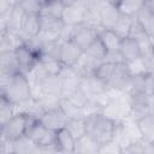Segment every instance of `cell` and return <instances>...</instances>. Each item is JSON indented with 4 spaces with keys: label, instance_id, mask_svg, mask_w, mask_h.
I'll return each instance as SVG.
<instances>
[{
    "label": "cell",
    "instance_id": "cell-40",
    "mask_svg": "<svg viewBox=\"0 0 154 154\" xmlns=\"http://www.w3.org/2000/svg\"><path fill=\"white\" fill-rule=\"evenodd\" d=\"M123 153V148L113 140L100 144L99 148V154H122Z\"/></svg>",
    "mask_w": 154,
    "mask_h": 154
},
{
    "label": "cell",
    "instance_id": "cell-23",
    "mask_svg": "<svg viewBox=\"0 0 154 154\" xmlns=\"http://www.w3.org/2000/svg\"><path fill=\"white\" fill-rule=\"evenodd\" d=\"M61 46H63V41H60V40L42 41L40 58L41 57H48V58H54V59H59L60 60Z\"/></svg>",
    "mask_w": 154,
    "mask_h": 154
},
{
    "label": "cell",
    "instance_id": "cell-37",
    "mask_svg": "<svg viewBox=\"0 0 154 154\" xmlns=\"http://www.w3.org/2000/svg\"><path fill=\"white\" fill-rule=\"evenodd\" d=\"M112 140L116 141L123 149L131 143V141L128 137V135H126V132H125V130H124V128H123L120 122L116 123V128H114V131H113V138Z\"/></svg>",
    "mask_w": 154,
    "mask_h": 154
},
{
    "label": "cell",
    "instance_id": "cell-1",
    "mask_svg": "<svg viewBox=\"0 0 154 154\" xmlns=\"http://www.w3.org/2000/svg\"><path fill=\"white\" fill-rule=\"evenodd\" d=\"M0 96H4L16 106L31 100V88L26 75L23 72L14 75L0 73Z\"/></svg>",
    "mask_w": 154,
    "mask_h": 154
},
{
    "label": "cell",
    "instance_id": "cell-47",
    "mask_svg": "<svg viewBox=\"0 0 154 154\" xmlns=\"http://www.w3.org/2000/svg\"><path fill=\"white\" fill-rule=\"evenodd\" d=\"M152 94L154 95V83H153V91H152Z\"/></svg>",
    "mask_w": 154,
    "mask_h": 154
},
{
    "label": "cell",
    "instance_id": "cell-24",
    "mask_svg": "<svg viewBox=\"0 0 154 154\" xmlns=\"http://www.w3.org/2000/svg\"><path fill=\"white\" fill-rule=\"evenodd\" d=\"M142 138L146 141H154V114L149 113L137 120Z\"/></svg>",
    "mask_w": 154,
    "mask_h": 154
},
{
    "label": "cell",
    "instance_id": "cell-29",
    "mask_svg": "<svg viewBox=\"0 0 154 154\" xmlns=\"http://www.w3.org/2000/svg\"><path fill=\"white\" fill-rule=\"evenodd\" d=\"M65 129L73 136L75 140L82 137L83 135L87 134V129H85V120L84 118H72L69 119Z\"/></svg>",
    "mask_w": 154,
    "mask_h": 154
},
{
    "label": "cell",
    "instance_id": "cell-16",
    "mask_svg": "<svg viewBox=\"0 0 154 154\" xmlns=\"http://www.w3.org/2000/svg\"><path fill=\"white\" fill-rule=\"evenodd\" d=\"M22 72L14 51L0 52V73L14 75Z\"/></svg>",
    "mask_w": 154,
    "mask_h": 154
},
{
    "label": "cell",
    "instance_id": "cell-3",
    "mask_svg": "<svg viewBox=\"0 0 154 154\" xmlns=\"http://www.w3.org/2000/svg\"><path fill=\"white\" fill-rule=\"evenodd\" d=\"M28 123H29V116L24 112H17L6 123L0 125L1 126L0 138L14 141L24 136L28 128Z\"/></svg>",
    "mask_w": 154,
    "mask_h": 154
},
{
    "label": "cell",
    "instance_id": "cell-35",
    "mask_svg": "<svg viewBox=\"0 0 154 154\" xmlns=\"http://www.w3.org/2000/svg\"><path fill=\"white\" fill-rule=\"evenodd\" d=\"M126 65H128V69H129V72H130L131 76H135V75H147L148 73L147 64H146V60H144V58L142 55L140 58L132 60V61L126 63Z\"/></svg>",
    "mask_w": 154,
    "mask_h": 154
},
{
    "label": "cell",
    "instance_id": "cell-45",
    "mask_svg": "<svg viewBox=\"0 0 154 154\" xmlns=\"http://www.w3.org/2000/svg\"><path fill=\"white\" fill-rule=\"evenodd\" d=\"M149 109H150V113L154 114V95L153 94L149 95Z\"/></svg>",
    "mask_w": 154,
    "mask_h": 154
},
{
    "label": "cell",
    "instance_id": "cell-21",
    "mask_svg": "<svg viewBox=\"0 0 154 154\" xmlns=\"http://www.w3.org/2000/svg\"><path fill=\"white\" fill-rule=\"evenodd\" d=\"M41 89H42V95L51 94V95L61 96V91H63L61 77L59 75H47L41 83Z\"/></svg>",
    "mask_w": 154,
    "mask_h": 154
},
{
    "label": "cell",
    "instance_id": "cell-30",
    "mask_svg": "<svg viewBox=\"0 0 154 154\" xmlns=\"http://www.w3.org/2000/svg\"><path fill=\"white\" fill-rule=\"evenodd\" d=\"M134 18L135 17H131V16H126V14H120L119 19L117 20V23L114 24V26L112 28V30L119 35L122 38H125L129 36V31H130V28H131V24L134 22Z\"/></svg>",
    "mask_w": 154,
    "mask_h": 154
},
{
    "label": "cell",
    "instance_id": "cell-18",
    "mask_svg": "<svg viewBox=\"0 0 154 154\" xmlns=\"http://www.w3.org/2000/svg\"><path fill=\"white\" fill-rule=\"evenodd\" d=\"M22 45H24V42L17 31H11V30L0 31V52L14 51Z\"/></svg>",
    "mask_w": 154,
    "mask_h": 154
},
{
    "label": "cell",
    "instance_id": "cell-26",
    "mask_svg": "<svg viewBox=\"0 0 154 154\" xmlns=\"http://www.w3.org/2000/svg\"><path fill=\"white\" fill-rule=\"evenodd\" d=\"M60 107H61V109L64 111V113L66 114V117L69 119H72V118H84L85 117L84 109L78 107L76 103H73L69 97H61Z\"/></svg>",
    "mask_w": 154,
    "mask_h": 154
},
{
    "label": "cell",
    "instance_id": "cell-39",
    "mask_svg": "<svg viewBox=\"0 0 154 154\" xmlns=\"http://www.w3.org/2000/svg\"><path fill=\"white\" fill-rule=\"evenodd\" d=\"M82 24L85 25V26L96 29V30L102 29L101 19H100V13L96 12V11H90V10H88V11L85 12V16H84V19H83V23H82Z\"/></svg>",
    "mask_w": 154,
    "mask_h": 154
},
{
    "label": "cell",
    "instance_id": "cell-10",
    "mask_svg": "<svg viewBox=\"0 0 154 154\" xmlns=\"http://www.w3.org/2000/svg\"><path fill=\"white\" fill-rule=\"evenodd\" d=\"M87 11L88 10L77 0L76 2L65 6L61 19L65 24H82Z\"/></svg>",
    "mask_w": 154,
    "mask_h": 154
},
{
    "label": "cell",
    "instance_id": "cell-32",
    "mask_svg": "<svg viewBox=\"0 0 154 154\" xmlns=\"http://www.w3.org/2000/svg\"><path fill=\"white\" fill-rule=\"evenodd\" d=\"M18 112L17 106L10 102L4 96H0V125L6 123L12 116Z\"/></svg>",
    "mask_w": 154,
    "mask_h": 154
},
{
    "label": "cell",
    "instance_id": "cell-9",
    "mask_svg": "<svg viewBox=\"0 0 154 154\" xmlns=\"http://www.w3.org/2000/svg\"><path fill=\"white\" fill-rule=\"evenodd\" d=\"M97 35H99V30L79 24L71 41L75 42L81 49L85 51L97 38Z\"/></svg>",
    "mask_w": 154,
    "mask_h": 154
},
{
    "label": "cell",
    "instance_id": "cell-43",
    "mask_svg": "<svg viewBox=\"0 0 154 154\" xmlns=\"http://www.w3.org/2000/svg\"><path fill=\"white\" fill-rule=\"evenodd\" d=\"M17 4H18V0H0V11L13 7Z\"/></svg>",
    "mask_w": 154,
    "mask_h": 154
},
{
    "label": "cell",
    "instance_id": "cell-22",
    "mask_svg": "<svg viewBox=\"0 0 154 154\" xmlns=\"http://www.w3.org/2000/svg\"><path fill=\"white\" fill-rule=\"evenodd\" d=\"M65 4L61 0H47L42 2V8L40 14H46L55 18H61L64 10H65Z\"/></svg>",
    "mask_w": 154,
    "mask_h": 154
},
{
    "label": "cell",
    "instance_id": "cell-13",
    "mask_svg": "<svg viewBox=\"0 0 154 154\" xmlns=\"http://www.w3.org/2000/svg\"><path fill=\"white\" fill-rule=\"evenodd\" d=\"M102 61L97 60L95 58H91L90 55H88L85 52H83V54L81 55V58L78 59V61L72 66L82 77H88V76H93L95 75L97 67L100 66Z\"/></svg>",
    "mask_w": 154,
    "mask_h": 154
},
{
    "label": "cell",
    "instance_id": "cell-38",
    "mask_svg": "<svg viewBox=\"0 0 154 154\" xmlns=\"http://www.w3.org/2000/svg\"><path fill=\"white\" fill-rule=\"evenodd\" d=\"M18 6L25 13L40 14L42 8V1L41 0H18Z\"/></svg>",
    "mask_w": 154,
    "mask_h": 154
},
{
    "label": "cell",
    "instance_id": "cell-27",
    "mask_svg": "<svg viewBox=\"0 0 154 154\" xmlns=\"http://www.w3.org/2000/svg\"><path fill=\"white\" fill-rule=\"evenodd\" d=\"M117 6L120 13L135 17L138 11L144 6V0H120Z\"/></svg>",
    "mask_w": 154,
    "mask_h": 154
},
{
    "label": "cell",
    "instance_id": "cell-44",
    "mask_svg": "<svg viewBox=\"0 0 154 154\" xmlns=\"http://www.w3.org/2000/svg\"><path fill=\"white\" fill-rule=\"evenodd\" d=\"M144 6L154 13V0H144Z\"/></svg>",
    "mask_w": 154,
    "mask_h": 154
},
{
    "label": "cell",
    "instance_id": "cell-34",
    "mask_svg": "<svg viewBox=\"0 0 154 154\" xmlns=\"http://www.w3.org/2000/svg\"><path fill=\"white\" fill-rule=\"evenodd\" d=\"M129 37L136 40L138 43H141V42L147 41V40L150 38V36L146 31L144 26L136 18H134V22L131 24V28H130V31H129Z\"/></svg>",
    "mask_w": 154,
    "mask_h": 154
},
{
    "label": "cell",
    "instance_id": "cell-25",
    "mask_svg": "<svg viewBox=\"0 0 154 154\" xmlns=\"http://www.w3.org/2000/svg\"><path fill=\"white\" fill-rule=\"evenodd\" d=\"M135 18L144 26L146 31L150 37H154V13L149 11L146 6H143L138 13L135 16Z\"/></svg>",
    "mask_w": 154,
    "mask_h": 154
},
{
    "label": "cell",
    "instance_id": "cell-19",
    "mask_svg": "<svg viewBox=\"0 0 154 154\" xmlns=\"http://www.w3.org/2000/svg\"><path fill=\"white\" fill-rule=\"evenodd\" d=\"M75 142H76V140L73 138V136L65 128L57 131L55 143L59 148V153H61V154H73Z\"/></svg>",
    "mask_w": 154,
    "mask_h": 154
},
{
    "label": "cell",
    "instance_id": "cell-12",
    "mask_svg": "<svg viewBox=\"0 0 154 154\" xmlns=\"http://www.w3.org/2000/svg\"><path fill=\"white\" fill-rule=\"evenodd\" d=\"M83 49H81L75 42L72 41H65L61 46V53H60V61L65 66H73L81 55L83 54Z\"/></svg>",
    "mask_w": 154,
    "mask_h": 154
},
{
    "label": "cell",
    "instance_id": "cell-8",
    "mask_svg": "<svg viewBox=\"0 0 154 154\" xmlns=\"http://www.w3.org/2000/svg\"><path fill=\"white\" fill-rule=\"evenodd\" d=\"M14 53H16L17 60L19 63V66H20V70L23 73H26L40 60V57L34 51H31L26 45H22L18 48H16Z\"/></svg>",
    "mask_w": 154,
    "mask_h": 154
},
{
    "label": "cell",
    "instance_id": "cell-41",
    "mask_svg": "<svg viewBox=\"0 0 154 154\" xmlns=\"http://www.w3.org/2000/svg\"><path fill=\"white\" fill-rule=\"evenodd\" d=\"M122 154H143V144L142 140L138 142H132L123 149Z\"/></svg>",
    "mask_w": 154,
    "mask_h": 154
},
{
    "label": "cell",
    "instance_id": "cell-15",
    "mask_svg": "<svg viewBox=\"0 0 154 154\" xmlns=\"http://www.w3.org/2000/svg\"><path fill=\"white\" fill-rule=\"evenodd\" d=\"M120 11L118 8V6L113 2L107 1L103 7L100 11V19H101V25L105 29H112L114 26V24L117 23V20L120 17Z\"/></svg>",
    "mask_w": 154,
    "mask_h": 154
},
{
    "label": "cell",
    "instance_id": "cell-42",
    "mask_svg": "<svg viewBox=\"0 0 154 154\" xmlns=\"http://www.w3.org/2000/svg\"><path fill=\"white\" fill-rule=\"evenodd\" d=\"M143 154H154V141H146L142 138Z\"/></svg>",
    "mask_w": 154,
    "mask_h": 154
},
{
    "label": "cell",
    "instance_id": "cell-2",
    "mask_svg": "<svg viewBox=\"0 0 154 154\" xmlns=\"http://www.w3.org/2000/svg\"><path fill=\"white\" fill-rule=\"evenodd\" d=\"M87 135L93 137L99 144L106 143L113 138L116 122L106 117L102 112H93L84 117Z\"/></svg>",
    "mask_w": 154,
    "mask_h": 154
},
{
    "label": "cell",
    "instance_id": "cell-36",
    "mask_svg": "<svg viewBox=\"0 0 154 154\" xmlns=\"http://www.w3.org/2000/svg\"><path fill=\"white\" fill-rule=\"evenodd\" d=\"M36 100L38 101V103L42 107V109L47 111V109H52V108L59 107L60 106L61 96H59V95H51V94H43L42 96H40Z\"/></svg>",
    "mask_w": 154,
    "mask_h": 154
},
{
    "label": "cell",
    "instance_id": "cell-46",
    "mask_svg": "<svg viewBox=\"0 0 154 154\" xmlns=\"http://www.w3.org/2000/svg\"><path fill=\"white\" fill-rule=\"evenodd\" d=\"M65 5H70V4H73V2H76L77 0H61Z\"/></svg>",
    "mask_w": 154,
    "mask_h": 154
},
{
    "label": "cell",
    "instance_id": "cell-5",
    "mask_svg": "<svg viewBox=\"0 0 154 154\" xmlns=\"http://www.w3.org/2000/svg\"><path fill=\"white\" fill-rule=\"evenodd\" d=\"M130 78H131V75L129 72L128 65H126L125 61H123V63H118L116 65V67L112 71V73H111L106 84H107L108 88L118 89V90H122V91L126 93Z\"/></svg>",
    "mask_w": 154,
    "mask_h": 154
},
{
    "label": "cell",
    "instance_id": "cell-20",
    "mask_svg": "<svg viewBox=\"0 0 154 154\" xmlns=\"http://www.w3.org/2000/svg\"><path fill=\"white\" fill-rule=\"evenodd\" d=\"M99 38L101 40V42L103 43V46L106 47L107 52H118L119 47H120V42H122V37L119 35H117L112 29H100L99 30Z\"/></svg>",
    "mask_w": 154,
    "mask_h": 154
},
{
    "label": "cell",
    "instance_id": "cell-7",
    "mask_svg": "<svg viewBox=\"0 0 154 154\" xmlns=\"http://www.w3.org/2000/svg\"><path fill=\"white\" fill-rule=\"evenodd\" d=\"M41 31V22H40V14H32V13H25L23 23L20 29L17 31L23 42L25 43L30 37L37 36Z\"/></svg>",
    "mask_w": 154,
    "mask_h": 154
},
{
    "label": "cell",
    "instance_id": "cell-6",
    "mask_svg": "<svg viewBox=\"0 0 154 154\" xmlns=\"http://www.w3.org/2000/svg\"><path fill=\"white\" fill-rule=\"evenodd\" d=\"M46 128L51 129V130H60L63 128H65L69 118L66 117V114L64 113V111L61 109V107H55L52 109H47L42 113V116L38 119Z\"/></svg>",
    "mask_w": 154,
    "mask_h": 154
},
{
    "label": "cell",
    "instance_id": "cell-17",
    "mask_svg": "<svg viewBox=\"0 0 154 154\" xmlns=\"http://www.w3.org/2000/svg\"><path fill=\"white\" fill-rule=\"evenodd\" d=\"M100 144L89 135H83L75 142L73 154H99Z\"/></svg>",
    "mask_w": 154,
    "mask_h": 154
},
{
    "label": "cell",
    "instance_id": "cell-31",
    "mask_svg": "<svg viewBox=\"0 0 154 154\" xmlns=\"http://www.w3.org/2000/svg\"><path fill=\"white\" fill-rule=\"evenodd\" d=\"M38 63L47 75H59L64 67V64L59 59L48 58V57H41Z\"/></svg>",
    "mask_w": 154,
    "mask_h": 154
},
{
    "label": "cell",
    "instance_id": "cell-14",
    "mask_svg": "<svg viewBox=\"0 0 154 154\" xmlns=\"http://www.w3.org/2000/svg\"><path fill=\"white\" fill-rule=\"evenodd\" d=\"M119 53H120V55L125 63L132 61V60H135L142 55L140 43L129 36L122 40L120 47H119Z\"/></svg>",
    "mask_w": 154,
    "mask_h": 154
},
{
    "label": "cell",
    "instance_id": "cell-28",
    "mask_svg": "<svg viewBox=\"0 0 154 154\" xmlns=\"http://www.w3.org/2000/svg\"><path fill=\"white\" fill-rule=\"evenodd\" d=\"M120 123H122V125H123L128 137L130 138L131 143L132 142H138V141L142 140V134H141V130H140L138 124H137L136 120H134L130 117H126Z\"/></svg>",
    "mask_w": 154,
    "mask_h": 154
},
{
    "label": "cell",
    "instance_id": "cell-33",
    "mask_svg": "<svg viewBox=\"0 0 154 154\" xmlns=\"http://www.w3.org/2000/svg\"><path fill=\"white\" fill-rule=\"evenodd\" d=\"M88 55H90L91 58H95V59H97V60H101V61H103V59L106 58V55H107V49H106V47L103 46V43L101 42V40L99 38V36H97V38L84 51Z\"/></svg>",
    "mask_w": 154,
    "mask_h": 154
},
{
    "label": "cell",
    "instance_id": "cell-11",
    "mask_svg": "<svg viewBox=\"0 0 154 154\" xmlns=\"http://www.w3.org/2000/svg\"><path fill=\"white\" fill-rule=\"evenodd\" d=\"M11 154H41V147L24 135L11 141Z\"/></svg>",
    "mask_w": 154,
    "mask_h": 154
},
{
    "label": "cell",
    "instance_id": "cell-4",
    "mask_svg": "<svg viewBox=\"0 0 154 154\" xmlns=\"http://www.w3.org/2000/svg\"><path fill=\"white\" fill-rule=\"evenodd\" d=\"M59 76L61 77V83H63L61 97H67L71 94H73L76 90L79 89L83 77L72 66H65L64 65Z\"/></svg>",
    "mask_w": 154,
    "mask_h": 154
}]
</instances>
